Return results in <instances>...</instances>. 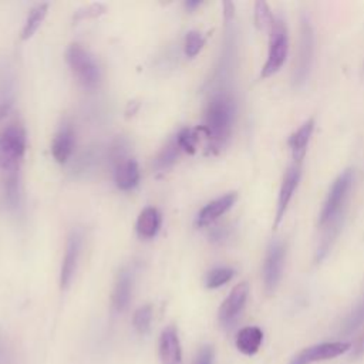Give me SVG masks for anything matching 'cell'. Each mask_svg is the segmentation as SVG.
Returning a JSON list of instances; mask_svg holds the SVG:
<instances>
[{"instance_id": "obj_2", "label": "cell", "mask_w": 364, "mask_h": 364, "mask_svg": "<svg viewBox=\"0 0 364 364\" xmlns=\"http://www.w3.org/2000/svg\"><path fill=\"white\" fill-rule=\"evenodd\" d=\"M314 55V33L313 27L306 14L300 17V28H299V46L297 54L294 60L293 70V82L296 87H301L310 74L311 64Z\"/></svg>"}, {"instance_id": "obj_12", "label": "cell", "mask_w": 364, "mask_h": 364, "mask_svg": "<svg viewBox=\"0 0 364 364\" xmlns=\"http://www.w3.org/2000/svg\"><path fill=\"white\" fill-rule=\"evenodd\" d=\"M237 199V193L236 192H229L225 193L223 196L210 200L209 203H206L200 212L196 216V225L198 226H206L210 225L212 222H215L219 216H222L225 212H228L233 203Z\"/></svg>"}, {"instance_id": "obj_16", "label": "cell", "mask_w": 364, "mask_h": 364, "mask_svg": "<svg viewBox=\"0 0 364 364\" xmlns=\"http://www.w3.org/2000/svg\"><path fill=\"white\" fill-rule=\"evenodd\" d=\"M131 294H132V276L128 270H121L114 290H112V306L117 311H124L131 300Z\"/></svg>"}, {"instance_id": "obj_10", "label": "cell", "mask_w": 364, "mask_h": 364, "mask_svg": "<svg viewBox=\"0 0 364 364\" xmlns=\"http://www.w3.org/2000/svg\"><path fill=\"white\" fill-rule=\"evenodd\" d=\"M247 294H249V284L246 282H240L230 290L229 296L225 299V301L219 307L218 317L223 326H232V323L237 320V317L240 316L246 304Z\"/></svg>"}, {"instance_id": "obj_28", "label": "cell", "mask_w": 364, "mask_h": 364, "mask_svg": "<svg viewBox=\"0 0 364 364\" xmlns=\"http://www.w3.org/2000/svg\"><path fill=\"white\" fill-rule=\"evenodd\" d=\"M203 44H205V38L199 31H195V30L189 31L185 37V44H183L185 54L188 57H195L202 50Z\"/></svg>"}, {"instance_id": "obj_30", "label": "cell", "mask_w": 364, "mask_h": 364, "mask_svg": "<svg viewBox=\"0 0 364 364\" xmlns=\"http://www.w3.org/2000/svg\"><path fill=\"white\" fill-rule=\"evenodd\" d=\"M105 11V6L101 4V3H92V4H88L87 7L78 10L75 13V20H82V18H88V17H98L101 16L102 13Z\"/></svg>"}, {"instance_id": "obj_33", "label": "cell", "mask_w": 364, "mask_h": 364, "mask_svg": "<svg viewBox=\"0 0 364 364\" xmlns=\"http://www.w3.org/2000/svg\"><path fill=\"white\" fill-rule=\"evenodd\" d=\"M223 7H225V17H226V20H230V17L233 16V4L230 1H225Z\"/></svg>"}, {"instance_id": "obj_31", "label": "cell", "mask_w": 364, "mask_h": 364, "mask_svg": "<svg viewBox=\"0 0 364 364\" xmlns=\"http://www.w3.org/2000/svg\"><path fill=\"white\" fill-rule=\"evenodd\" d=\"M213 355H215L213 347L212 346H203L198 351L193 364H212L213 363Z\"/></svg>"}, {"instance_id": "obj_7", "label": "cell", "mask_w": 364, "mask_h": 364, "mask_svg": "<svg viewBox=\"0 0 364 364\" xmlns=\"http://www.w3.org/2000/svg\"><path fill=\"white\" fill-rule=\"evenodd\" d=\"M286 257V245L282 240H273L266 252L263 264V283L266 291L270 294L276 290L283 274Z\"/></svg>"}, {"instance_id": "obj_4", "label": "cell", "mask_w": 364, "mask_h": 364, "mask_svg": "<svg viewBox=\"0 0 364 364\" xmlns=\"http://www.w3.org/2000/svg\"><path fill=\"white\" fill-rule=\"evenodd\" d=\"M26 151V132L21 125L11 124L0 134V168L10 172L20 168Z\"/></svg>"}, {"instance_id": "obj_29", "label": "cell", "mask_w": 364, "mask_h": 364, "mask_svg": "<svg viewBox=\"0 0 364 364\" xmlns=\"http://www.w3.org/2000/svg\"><path fill=\"white\" fill-rule=\"evenodd\" d=\"M176 141L181 146L182 151L188 154H193L196 151V144H198V135L193 129L185 128L176 135Z\"/></svg>"}, {"instance_id": "obj_34", "label": "cell", "mask_w": 364, "mask_h": 364, "mask_svg": "<svg viewBox=\"0 0 364 364\" xmlns=\"http://www.w3.org/2000/svg\"><path fill=\"white\" fill-rule=\"evenodd\" d=\"M185 6H186V9H189V10H193L195 7L200 6V1H186V3H185Z\"/></svg>"}, {"instance_id": "obj_24", "label": "cell", "mask_w": 364, "mask_h": 364, "mask_svg": "<svg viewBox=\"0 0 364 364\" xmlns=\"http://www.w3.org/2000/svg\"><path fill=\"white\" fill-rule=\"evenodd\" d=\"M255 24L262 31H269L273 26L274 16L272 14L266 1H256L255 3V13H253Z\"/></svg>"}, {"instance_id": "obj_13", "label": "cell", "mask_w": 364, "mask_h": 364, "mask_svg": "<svg viewBox=\"0 0 364 364\" xmlns=\"http://www.w3.org/2000/svg\"><path fill=\"white\" fill-rule=\"evenodd\" d=\"M313 129H314V118H309L289 136L287 145L291 152V162H297V164L303 162Z\"/></svg>"}, {"instance_id": "obj_15", "label": "cell", "mask_w": 364, "mask_h": 364, "mask_svg": "<svg viewBox=\"0 0 364 364\" xmlns=\"http://www.w3.org/2000/svg\"><path fill=\"white\" fill-rule=\"evenodd\" d=\"M74 148V131L71 125H63L58 132L54 135L51 142V154L53 158L58 164H64Z\"/></svg>"}, {"instance_id": "obj_25", "label": "cell", "mask_w": 364, "mask_h": 364, "mask_svg": "<svg viewBox=\"0 0 364 364\" xmlns=\"http://www.w3.org/2000/svg\"><path fill=\"white\" fill-rule=\"evenodd\" d=\"M235 274V270L230 267H216L212 269L205 279V286L208 289H218L226 284Z\"/></svg>"}, {"instance_id": "obj_1", "label": "cell", "mask_w": 364, "mask_h": 364, "mask_svg": "<svg viewBox=\"0 0 364 364\" xmlns=\"http://www.w3.org/2000/svg\"><path fill=\"white\" fill-rule=\"evenodd\" d=\"M236 115L235 100L226 94H215L205 111V124L199 127L209 138L212 148H220L229 138Z\"/></svg>"}, {"instance_id": "obj_21", "label": "cell", "mask_w": 364, "mask_h": 364, "mask_svg": "<svg viewBox=\"0 0 364 364\" xmlns=\"http://www.w3.org/2000/svg\"><path fill=\"white\" fill-rule=\"evenodd\" d=\"M47 11H48V4H46V3L37 4L36 7L31 9V11L24 23V27L21 30V40H28L34 36V33L38 30L43 20L46 18Z\"/></svg>"}, {"instance_id": "obj_32", "label": "cell", "mask_w": 364, "mask_h": 364, "mask_svg": "<svg viewBox=\"0 0 364 364\" xmlns=\"http://www.w3.org/2000/svg\"><path fill=\"white\" fill-rule=\"evenodd\" d=\"M364 354V334L358 338V341L355 343V346L353 347L351 351V357H360Z\"/></svg>"}, {"instance_id": "obj_11", "label": "cell", "mask_w": 364, "mask_h": 364, "mask_svg": "<svg viewBox=\"0 0 364 364\" xmlns=\"http://www.w3.org/2000/svg\"><path fill=\"white\" fill-rule=\"evenodd\" d=\"M80 252H81V235L78 232H71L67 240L65 253L61 264V273H60L61 289H67L70 286L77 270Z\"/></svg>"}, {"instance_id": "obj_27", "label": "cell", "mask_w": 364, "mask_h": 364, "mask_svg": "<svg viewBox=\"0 0 364 364\" xmlns=\"http://www.w3.org/2000/svg\"><path fill=\"white\" fill-rule=\"evenodd\" d=\"M151 321H152V307L149 304H145L142 307H139L132 317V324L135 327V330L139 334H146L149 331L151 327Z\"/></svg>"}, {"instance_id": "obj_22", "label": "cell", "mask_w": 364, "mask_h": 364, "mask_svg": "<svg viewBox=\"0 0 364 364\" xmlns=\"http://www.w3.org/2000/svg\"><path fill=\"white\" fill-rule=\"evenodd\" d=\"M181 151H182V149H181V146H179V144H178V141H176V136L172 138V139L159 151L158 156L155 158V162H154L155 169H158V171H165V169L171 168V166L176 162V159H178Z\"/></svg>"}, {"instance_id": "obj_19", "label": "cell", "mask_w": 364, "mask_h": 364, "mask_svg": "<svg viewBox=\"0 0 364 364\" xmlns=\"http://www.w3.org/2000/svg\"><path fill=\"white\" fill-rule=\"evenodd\" d=\"M344 215V210L338 212L336 216H333L327 223H324V230H323V235H321V239H320V243H318V247H317V252H316V260L320 262L326 257V255L328 253L333 242L336 240L338 232H340V228H341V223H343V216Z\"/></svg>"}, {"instance_id": "obj_26", "label": "cell", "mask_w": 364, "mask_h": 364, "mask_svg": "<svg viewBox=\"0 0 364 364\" xmlns=\"http://www.w3.org/2000/svg\"><path fill=\"white\" fill-rule=\"evenodd\" d=\"M363 323H364V297L358 301L355 309L344 320L343 327H341V333L343 334H350L354 330H357Z\"/></svg>"}, {"instance_id": "obj_14", "label": "cell", "mask_w": 364, "mask_h": 364, "mask_svg": "<svg viewBox=\"0 0 364 364\" xmlns=\"http://www.w3.org/2000/svg\"><path fill=\"white\" fill-rule=\"evenodd\" d=\"M159 357L162 364H181L182 350H181L178 331L173 326L165 327L161 333Z\"/></svg>"}, {"instance_id": "obj_9", "label": "cell", "mask_w": 364, "mask_h": 364, "mask_svg": "<svg viewBox=\"0 0 364 364\" xmlns=\"http://www.w3.org/2000/svg\"><path fill=\"white\" fill-rule=\"evenodd\" d=\"M351 348V344L347 341H331V343H321L311 347L301 350L290 364H311L316 361H324L334 358L337 355L344 354Z\"/></svg>"}, {"instance_id": "obj_5", "label": "cell", "mask_w": 364, "mask_h": 364, "mask_svg": "<svg viewBox=\"0 0 364 364\" xmlns=\"http://www.w3.org/2000/svg\"><path fill=\"white\" fill-rule=\"evenodd\" d=\"M65 57L70 68L84 87L94 88L98 85L101 80L100 67L95 63L94 57L88 53V50H85L80 44H71L67 50Z\"/></svg>"}, {"instance_id": "obj_6", "label": "cell", "mask_w": 364, "mask_h": 364, "mask_svg": "<svg viewBox=\"0 0 364 364\" xmlns=\"http://www.w3.org/2000/svg\"><path fill=\"white\" fill-rule=\"evenodd\" d=\"M351 185H353V171L351 169L343 171L336 178V181L333 182V185L328 191V195L326 198L323 209L320 212V218H318L320 226L327 223L333 216H336L338 212L343 210Z\"/></svg>"}, {"instance_id": "obj_18", "label": "cell", "mask_w": 364, "mask_h": 364, "mask_svg": "<svg viewBox=\"0 0 364 364\" xmlns=\"http://www.w3.org/2000/svg\"><path fill=\"white\" fill-rule=\"evenodd\" d=\"M115 185L121 191H129L136 186L139 181V168L134 159H125L115 166Z\"/></svg>"}, {"instance_id": "obj_17", "label": "cell", "mask_w": 364, "mask_h": 364, "mask_svg": "<svg viewBox=\"0 0 364 364\" xmlns=\"http://www.w3.org/2000/svg\"><path fill=\"white\" fill-rule=\"evenodd\" d=\"M263 341V331L256 326H247L239 330L236 336V347L246 355H253L259 351Z\"/></svg>"}, {"instance_id": "obj_20", "label": "cell", "mask_w": 364, "mask_h": 364, "mask_svg": "<svg viewBox=\"0 0 364 364\" xmlns=\"http://www.w3.org/2000/svg\"><path fill=\"white\" fill-rule=\"evenodd\" d=\"M159 226H161V215L155 208L148 206L141 210L136 219V230L141 237H145V239L154 237L158 233Z\"/></svg>"}, {"instance_id": "obj_3", "label": "cell", "mask_w": 364, "mask_h": 364, "mask_svg": "<svg viewBox=\"0 0 364 364\" xmlns=\"http://www.w3.org/2000/svg\"><path fill=\"white\" fill-rule=\"evenodd\" d=\"M289 53V37H287V27L284 21L280 17H274L273 26L269 30V51H267V58L266 63L262 67L260 77L267 78L277 73Z\"/></svg>"}, {"instance_id": "obj_8", "label": "cell", "mask_w": 364, "mask_h": 364, "mask_svg": "<svg viewBox=\"0 0 364 364\" xmlns=\"http://www.w3.org/2000/svg\"><path fill=\"white\" fill-rule=\"evenodd\" d=\"M300 176H301V164L291 162L289 165V168L286 169V172H284L282 186H280V191H279L277 205H276V218H274V223H273L274 229L280 225V222L283 220V218L286 215V210H287L289 203L293 198V193L299 186Z\"/></svg>"}, {"instance_id": "obj_23", "label": "cell", "mask_w": 364, "mask_h": 364, "mask_svg": "<svg viewBox=\"0 0 364 364\" xmlns=\"http://www.w3.org/2000/svg\"><path fill=\"white\" fill-rule=\"evenodd\" d=\"M6 182H4V189H6V200L9 208L16 209L20 205L21 199V186H20V173L18 169L6 172Z\"/></svg>"}]
</instances>
